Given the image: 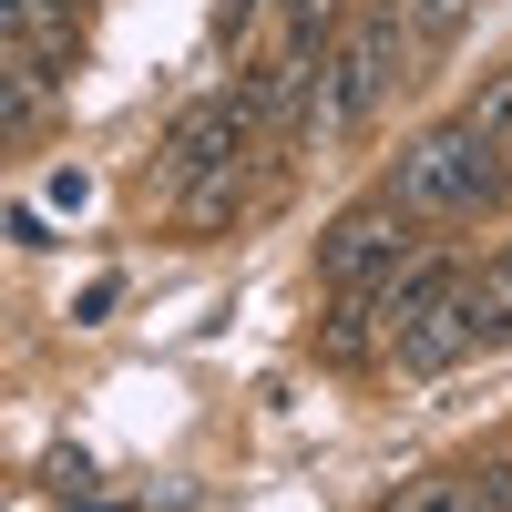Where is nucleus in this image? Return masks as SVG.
Here are the masks:
<instances>
[{
	"mask_svg": "<svg viewBox=\"0 0 512 512\" xmlns=\"http://www.w3.org/2000/svg\"><path fill=\"white\" fill-rule=\"evenodd\" d=\"M400 82H410V21H400V0H369L359 21H338L328 62L308 72V93H297V123H287V144L328 154V144L369 134V123H379V103H390Z\"/></svg>",
	"mask_w": 512,
	"mask_h": 512,
	"instance_id": "f257e3e1",
	"label": "nucleus"
},
{
	"mask_svg": "<svg viewBox=\"0 0 512 512\" xmlns=\"http://www.w3.org/2000/svg\"><path fill=\"white\" fill-rule=\"evenodd\" d=\"M379 195L400 205V216L420 226H461V216H482V205L512 195V144L472 134V123H431V134H410L390 164H379Z\"/></svg>",
	"mask_w": 512,
	"mask_h": 512,
	"instance_id": "f03ea898",
	"label": "nucleus"
},
{
	"mask_svg": "<svg viewBox=\"0 0 512 512\" xmlns=\"http://www.w3.org/2000/svg\"><path fill=\"white\" fill-rule=\"evenodd\" d=\"M420 246H431V236H420V216H400L390 195H359L349 216L318 226V287H328V297H338V287H379L390 267H410Z\"/></svg>",
	"mask_w": 512,
	"mask_h": 512,
	"instance_id": "7ed1b4c3",
	"label": "nucleus"
},
{
	"mask_svg": "<svg viewBox=\"0 0 512 512\" xmlns=\"http://www.w3.org/2000/svg\"><path fill=\"white\" fill-rule=\"evenodd\" d=\"M246 154H267V144H256L236 82H216V93H195V103L175 113V134H164V154H154V185H164V195H195L205 175H226V164H246Z\"/></svg>",
	"mask_w": 512,
	"mask_h": 512,
	"instance_id": "20e7f679",
	"label": "nucleus"
},
{
	"mask_svg": "<svg viewBox=\"0 0 512 512\" xmlns=\"http://www.w3.org/2000/svg\"><path fill=\"white\" fill-rule=\"evenodd\" d=\"M318 359H328V369H379V359H390V318H379L369 287H338V297H328V318H318Z\"/></svg>",
	"mask_w": 512,
	"mask_h": 512,
	"instance_id": "39448f33",
	"label": "nucleus"
},
{
	"mask_svg": "<svg viewBox=\"0 0 512 512\" xmlns=\"http://www.w3.org/2000/svg\"><path fill=\"white\" fill-rule=\"evenodd\" d=\"M461 338L472 349H512V246H492L482 267H461Z\"/></svg>",
	"mask_w": 512,
	"mask_h": 512,
	"instance_id": "423d86ee",
	"label": "nucleus"
},
{
	"mask_svg": "<svg viewBox=\"0 0 512 512\" xmlns=\"http://www.w3.org/2000/svg\"><path fill=\"white\" fill-rule=\"evenodd\" d=\"M52 103H62V72L0 31V134H41V123H52Z\"/></svg>",
	"mask_w": 512,
	"mask_h": 512,
	"instance_id": "0eeeda50",
	"label": "nucleus"
},
{
	"mask_svg": "<svg viewBox=\"0 0 512 512\" xmlns=\"http://www.w3.org/2000/svg\"><path fill=\"white\" fill-rule=\"evenodd\" d=\"M0 31H11L21 52H41V62H52V72H62V62L82 52V31H72V21L52 11V0H0Z\"/></svg>",
	"mask_w": 512,
	"mask_h": 512,
	"instance_id": "6e6552de",
	"label": "nucleus"
},
{
	"mask_svg": "<svg viewBox=\"0 0 512 512\" xmlns=\"http://www.w3.org/2000/svg\"><path fill=\"white\" fill-rule=\"evenodd\" d=\"M379 512H492V482L482 472H420V482H400Z\"/></svg>",
	"mask_w": 512,
	"mask_h": 512,
	"instance_id": "1a4fd4ad",
	"label": "nucleus"
},
{
	"mask_svg": "<svg viewBox=\"0 0 512 512\" xmlns=\"http://www.w3.org/2000/svg\"><path fill=\"white\" fill-rule=\"evenodd\" d=\"M461 123H472V134H492V144H512V62L482 72V93L461 103Z\"/></svg>",
	"mask_w": 512,
	"mask_h": 512,
	"instance_id": "9d476101",
	"label": "nucleus"
},
{
	"mask_svg": "<svg viewBox=\"0 0 512 512\" xmlns=\"http://www.w3.org/2000/svg\"><path fill=\"white\" fill-rule=\"evenodd\" d=\"M267 11H287V0H216V41H246Z\"/></svg>",
	"mask_w": 512,
	"mask_h": 512,
	"instance_id": "9b49d317",
	"label": "nucleus"
},
{
	"mask_svg": "<svg viewBox=\"0 0 512 512\" xmlns=\"http://www.w3.org/2000/svg\"><path fill=\"white\" fill-rule=\"evenodd\" d=\"M52 11H62V21H72V31H82V11H93V0H52Z\"/></svg>",
	"mask_w": 512,
	"mask_h": 512,
	"instance_id": "f8f14e48",
	"label": "nucleus"
}]
</instances>
